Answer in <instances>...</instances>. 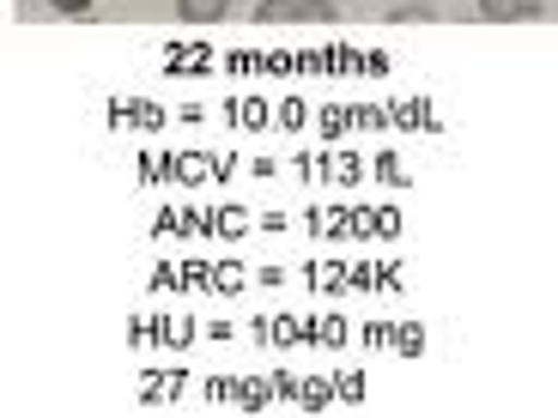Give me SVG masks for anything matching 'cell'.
Listing matches in <instances>:
<instances>
[{
	"instance_id": "1",
	"label": "cell",
	"mask_w": 558,
	"mask_h": 418,
	"mask_svg": "<svg viewBox=\"0 0 558 418\" xmlns=\"http://www.w3.org/2000/svg\"><path fill=\"white\" fill-rule=\"evenodd\" d=\"M480 13L498 19V25H510V19H529L534 13V0H480Z\"/></svg>"
},
{
	"instance_id": "2",
	"label": "cell",
	"mask_w": 558,
	"mask_h": 418,
	"mask_svg": "<svg viewBox=\"0 0 558 418\" xmlns=\"http://www.w3.org/2000/svg\"><path fill=\"white\" fill-rule=\"evenodd\" d=\"M225 7H231V0H177V13H182V19H195V25H213V19H225Z\"/></svg>"
},
{
	"instance_id": "3",
	"label": "cell",
	"mask_w": 558,
	"mask_h": 418,
	"mask_svg": "<svg viewBox=\"0 0 558 418\" xmlns=\"http://www.w3.org/2000/svg\"><path fill=\"white\" fill-rule=\"evenodd\" d=\"M292 13H298V0H267L255 19H262V25H274V19H292Z\"/></svg>"
},
{
	"instance_id": "4",
	"label": "cell",
	"mask_w": 558,
	"mask_h": 418,
	"mask_svg": "<svg viewBox=\"0 0 558 418\" xmlns=\"http://www.w3.org/2000/svg\"><path fill=\"white\" fill-rule=\"evenodd\" d=\"M49 7H56V13H85L92 0H49Z\"/></svg>"
}]
</instances>
